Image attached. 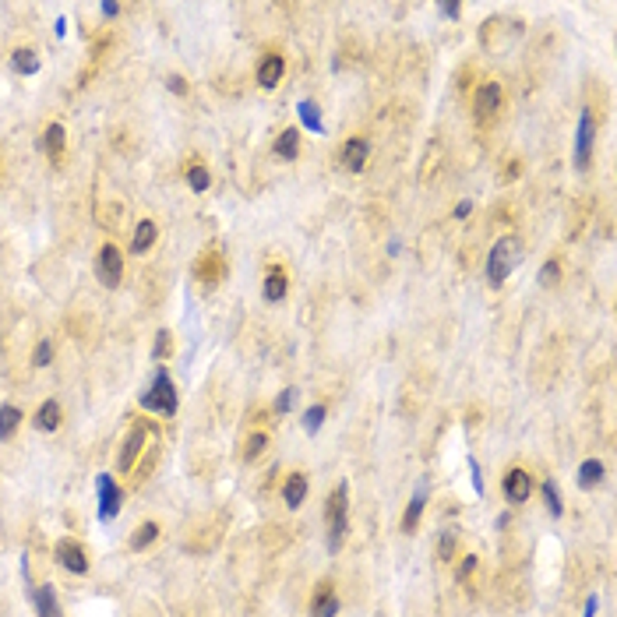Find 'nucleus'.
Masks as SVG:
<instances>
[{"mask_svg": "<svg viewBox=\"0 0 617 617\" xmlns=\"http://www.w3.org/2000/svg\"><path fill=\"white\" fill-rule=\"evenodd\" d=\"M515 261H518V240H515V236H501V240L494 244L491 258H487V283H491V286H501V283L508 279Z\"/></svg>", "mask_w": 617, "mask_h": 617, "instance_id": "1", "label": "nucleus"}, {"mask_svg": "<svg viewBox=\"0 0 617 617\" xmlns=\"http://www.w3.org/2000/svg\"><path fill=\"white\" fill-rule=\"evenodd\" d=\"M141 410L163 413V416L177 413V388H173V381H170V374H166V371H159V374H155V381H152V388L141 395Z\"/></svg>", "mask_w": 617, "mask_h": 617, "instance_id": "2", "label": "nucleus"}, {"mask_svg": "<svg viewBox=\"0 0 617 617\" xmlns=\"http://www.w3.org/2000/svg\"><path fill=\"white\" fill-rule=\"evenodd\" d=\"M96 275L103 279L106 286H116L124 279V251L116 244H103L99 247V258H96Z\"/></svg>", "mask_w": 617, "mask_h": 617, "instance_id": "3", "label": "nucleus"}, {"mask_svg": "<svg viewBox=\"0 0 617 617\" xmlns=\"http://www.w3.org/2000/svg\"><path fill=\"white\" fill-rule=\"evenodd\" d=\"M145 437H148V427H145V423H134V427L127 430L124 448H120V455H116V469H120V473H131V469H134V462H138V455H141V448H145Z\"/></svg>", "mask_w": 617, "mask_h": 617, "instance_id": "4", "label": "nucleus"}, {"mask_svg": "<svg viewBox=\"0 0 617 617\" xmlns=\"http://www.w3.org/2000/svg\"><path fill=\"white\" fill-rule=\"evenodd\" d=\"M57 561L67 572H75V575H85L89 572V554H85V547L78 540H57Z\"/></svg>", "mask_w": 617, "mask_h": 617, "instance_id": "5", "label": "nucleus"}, {"mask_svg": "<svg viewBox=\"0 0 617 617\" xmlns=\"http://www.w3.org/2000/svg\"><path fill=\"white\" fill-rule=\"evenodd\" d=\"M501 491H505V498H508L512 505H525L529 494H533V476H529L525 469H512V473H505Z\"/></svg>", "mask_w": 617, "mask_h": 617, "instance_id": "6", "label": "nucleus"}, {"mask_svg": "<svg viewBox=\"0 0 617 617\" xmlns=\"http://www.w3.org/2000/svg\"><path fill=\"white\" fill-rule=\"evenodd\" d=\"M473 106H476V116L480 120H491L498 109H501V85L498 82H484L473 96Z\"/></svg>", "mask_w": 617, "mask_h": 617, "instance_id": "7", "label": "nucleus"}, {"mask_svg": "<svg viewBox=\"0 0 617 617\" xmlns=\"http://www.w3.org/2000/svg\"><path fill=\"white\" fill-rule=\"evenodd\" d=\"M367 155H371V141L360 138V134H353V138L342 145V166L353 170V173H360V170L367 166Z\"/></svg>", "mask_w": 617, "mask_h": 617, "instance_id": "8", "label": "nucleus"}, {"mask_svg": "<svg viewBox=\"0 0 617 617\" xmlns=\"http://www.w3.org/2000/svg\"><path fill=\"white\" fill-rule=\"evenodd\" d=\"M593 134H596V124H593V116H589V113H582V120H579V141H575V166H579V170L589 163Z\"/></svg>", "mask_w": 617, "mask_h": 617, "instance_id": "9", "label": "nucleus"}, {"mask_svg": "<svg viewBox=\"0 0 617 617\" xmlns=\"http://www.w3.org/2000/svg\"><path fill=\"white\" fill-rule=\"evenodd\" d=\"M283 75H286V60H283L279 53H272V57H265L261 67H258V85H261V89H275V85L283 82Z\"/></svg>", "mask_w": 617, "mask_h": 617, "instance_id": "10", "label": "nucleus"}, {"mask_svg": "<svg viewBox=\"0 0 617 617\" xmlns=\"http://www.w3.org/2000/svg\"><path fill=\"white\" fill-rule=\"evenodd\" d=\"M99 518H113V515L120 512V501H124V494H120V487L109 480V476H99Z\"/></svg>", "mask_w": 617, "mask_h": 617, "instance_id": "11", "label": "nucleus"}, {"mask_svg": "<svg viewBox=\"0 0 617 617\" xmlns=\"http://www.w3.org/2000/svg\"><path fill=\"white\" fill-rule=\"evenodd\" d=\"M307 476L304 473H290L286 476V484H283V501H286V508H300L304 505V498H307Z\"/></svg>", "mask_w": 617, "mask_h": 617, "instance_id": "12", "label": "nucleus"}, {"mask_svg": "<svg viewBox=\"0 0 617 617\" xmlns=\"http://www.w3.org/2000/svg\"><path fill=\"white\" fill-rule=\"evenodd\" d=\"M339 614V596L332 593V586H317L314 600H310V617H335Z\"/></svg>", "mask_w": 617, "mask_h": 617, "instance_id": "13", "label": "nucleus"}, {"mask_svg": "<svg viewBox=\"0 0 617 617\" xmlns=\"http://www.w3.org/2000/svg\"><path fill=\"white\" fill-rule=\"evenodd\" d=\"M60 416H64V410H60V403L57 399H46L39 410H36V416H32V423H36V430H43V434H50V430H57L60 427Z\"/></svg>", "mask_w": 617, "mask_h": 617, "instance_id": "14", "label": "nucleus"}, {"mask_svg": "<svg viewBox=\"0 0 617 617\" xmlns=\"http://www.w3.org/2000/svg\"><path fill=\"white\" fill-rule=\"evenodd\" d=\"M32 604L39 617H60V604H57V589L53 586H39L32 589Z\"/></svg>", "mask_w": 617, "mask_h": 617, "instance_id": "15", "label": "nucleus"}, {"mask_svg": "<svg viewBox=\"0 0 617 617\" xmlns=\"http://www.w3.org/2000/svg\"><path fill=\"white\" fill-rule=\"evenodd\" d=\"M155 236H159V229H155V222L152 219H141L138 226H134V236H131V251L134 254H145L152 244H155Z\"/></svg>", "mask_w": 617, "mask_h": 617, "instance_id": "16", "label": "nucleus"}, {"mask_svg": "<svg viewBox=\"0 0 617 617\" xmlns=\"http://www.w3.org/2000/svg\"><path fill=\"white\" fill-rule=\"evenodd\" d=\"M286 290H290L286 272H283V268H272V272L265 275V290H261V293H265V300H268V304H279V300L286 297Z\"/></svg>", "mask_w": 617, "mask_h": 617, "instance_id": "17", "label": "nucleus"}, {"mask_svg": "<svg viewBox=\"0 0 617 617\" xmlns=\"http://www.w3.org/2000/svg\"><path fill=\"white\" fill-rule=\"evenodd\" d=\"M43 148H46V155H50L53 163L64 159V127H60V124H50V127H46V134H43Z\"/></svg>", "mask_w": 617, "mask_h": 617, "instance_id": "18", "label": "nucleus"}, {"mask_svg": "<svg viewBox=\"0 0 617 617\" xmlns=\"http://www.w3.org/2000/svg\"><path fill=\"white\" fill-rule=\"evenodd\" d=\"M346 498H349V487H346V484H339V487L328 494V508H324V518H328V522L346 515Z\"/></svg>", "mask_w": 617, "mask_h": 617, "instance_id": "19", "label": "nucleus"}, {"mask_svg": "<svg viewBox=\"0 0 617 617\" xmlns=\"http://www.w3.org/2000/svg\"><path fill=\"white\" fill-rule=\"evenodd\" d=\"M18 423H21V410L18 406H0V441H7V437H14V430H18Z\"/></svg>", "mask_w": 617, "mask_h": 617, "instance_id": "20", "label": "nucleus"}, {"mask_svg": "<svg viewBox=\"0 0 617 617\" xmlns=\"http://www.w3.org/2000/svg\"><path fill=\"white\" fill-rule=\"evenodd\" d=\"M11 67H14L18 75H36V71H39V57H36L32 50H14V53H11Z\"/></svg>", "mask_w": 617, "mask_h": 617, "instance_id": "21", "label": "nucleus"}, {"mask_svg": "<svg viewBox=\"0 0 617 617\" xmlns=\"http://www.w3.org/2000/svg\"><path fill=\"white\" fill-rule=\"evenodd\" d=\"M297 152H300V134L290 127V131L279 134V141H275V155H283V159H297Z\"/></svg>", "mask_w": 617, "mask_h": 617, "instance_id": "22", "label": "nucleus"}, {"mask_svg": "<svg viewBox=\"0 0 617 617\" xmlns=\"http://www.w3.org/2000/svg\"><path fill=\"white\" fill-rule=\"evenodd\" d=\"M604 480V462L600 459H589L579 466V487H596Z\"/></svg>", "mask_w": 617, "mask_h": 617, "instance_id": "23", "label": "nucleus"}, {"mask_svg": "<svg viewBox=\"0 0 617 617\" xmlns=\"http://www.w3.org/2000/svg\"><path fill=\"white\" fill-rule=\"evenodd\" d=\"M423 505H427V491H416L410 508H406V515H403V529H406V533L416 529V522H420V515H423Z\"/></svg>", "mask_w": 617, "mask_h": 617, "instance_id": "24", "label": "nucleus"}, {"mask_svg": "<svg viewBox=\"0 0 617 617\" xmlns=\"http://www.w3.org/2000/svg\"><path fill=\"white\" fill-rule=\"evenodd\" d=\"M155 536H159V525L155 522H141L134 529V536H131V550H145L148 543H155Z\"/></svg>", "mask_w": 617, "mask_h": 617, "instance_id": "25", "label": "nucleus"}, {"mask_svg": "<svg viewBox=\"0 0 617 617\" xmlns=\"http://www.w3.org/2000/svg\"><path fill=\"white\" fill-rule=\"evenodd\" d=\"M187 184H191L198 195H202V191H208V184H212V180H208V170L202 166V163H191V166H187Z\"/></svg>", "mask_w": 617, "mask_h": 617, "instance_id": "26", "label": "nucleus"}, {"mask_svg": "<svg viewBox=\"0 0 617 617\" xmlns=\"http://www.w3.org/2000/svg\"><path fill=\"white\" fill-rule=\"evenodd\" d=\"M455 543H459L455 529H444V533H441V547H437V557H441V561H452V554H455Z\"/></svg>", "mask_w": 617, "mask_h": 617, "instance_id": "27", "label": "nucleus"}, {"mask_svg": "<svg viewBox=\"0 0 617 617\" xmlns=\"http://www.w3.org/2000/svg\"><path fill=\"white\" fill-rule=\"evenodd\" d=\"M324 406H310L307 413H304V430H307V434H314V430H317V427H321V420H324Z\"/></svg>", "mask_w": 617, "mask_h": 617, "instance_id": "28", "label": "nucleus"}, {"mask_svg": "<svg viewBox=\"0 0 617 617\" xmlns=\"http://www.w3.org/2000/svg\"><path fill=\"white\" fill-rule=\"evenodd\" d=\"M173 349V339H170V332H159L155 335V346H152V356L155 360H166V353Z\"/></svg>", "mask_w": 617, "mask_h": 617, "instance_id": "29", "label": "nucleus"}, {"mask_svg": "<svg viewBox=\"0 0 617 617\" xmlns=\"http://www.w3.org/2000/svg\"><path fill=\"white\" fill-rule=\"evenodd\" d=\"M50 360H53V342H50V339H43V342L36 346V356H32V364H36V367H46Z\"/></svg>", "mask_w": 617, "mask_h": 617, "instance_id": "30", "label": "nucleus"}, {"mask_svg": "<svg viewBox=\"0 0 617 617\" xmlns=\"http://www.w3.org/2000/svg\"><path fill=\"white\" fill-rule=\"evenodd\" d=\"M265 444H268V437L258 430V434H251V437H247V452H244V455H247V459H258V455L265 452Z\"/></svg>", "mask_w": 617, "mask_h": 617, "instance_id": "31", "label": "nucleus"}, {"mask_svg": "<svg viewBox=\"0 0 617 617\" xmlns=\"http://www.w3.org/2000/svg\"><path fill=\"white\" fill-rule=\"evenodd\" d=\"M543 498H547V508H550V515L557 518V515H561V498H557V487H554L550 480L543 484Z\"/></svg>", "mask_w": 617, "mask_h": 617, "instance_id": "32", "label": "nucleus"}, {"mask_svg": "<svg viewBox=\"0 0 617 617\" xmlns=\"http://www.w3.org/2000/svg\"><path fill=\"white\" fill-rule=\"evenodd\" d=\"M557 279H561V265H557V261H547L543 272H540V283H543V286H554Z\"/></svg>", "mask_w": 617, "mask_h": 617, "instance_id": "33", "label": "nucleus"}, {"mask_svg": "<svg viewBox=\"0 0 617 617\" xmlns=\"http://www.w3.org/2000/svg\"><path fill=\"white\" fill-rule=\"evenodd\" d=\"M293 399H297V392L290 388L286 395H279V403H275V410H279V413H286V410H290V406H293Z\"/></svg>", "mask_w": 617, "mask_h": 617, "instance_id": "34", "label": "nucleus"}, {"mask_svg": "<svg viewBox=\"0 0 617 617\" xmlns=\"http://www.w3.org/2000/svg\"><path fill=\"white\" fill-rule=\"evenodd\" d=\"M300 113H304V120H307V124H314V127H317V109H314V103H304V106H300Z\"/></svg>", "mask_w": 617, "mask_h": 617, "instance_id": "35", "label": "nucleus"}, {"mask_svg": "<svg viewBox=\"0 0 617 617\" xmlns=\"http://www.w3.org/2000/svg\"><path fill=\"white\" fill-rule=\"evenodd\" d=\"M473 568H476V557H462V564H459V579H466Z\"/></svg>", "mask_w": 617, "mask_h": 617, "instance_id": "36", "label": "nucleus"}, {"mask_svg": "<svg viewBox=\"0 0 617 617\" xmlns=\"http://www.w3.org/2000/svg\"><path fill=\"white\" fill-rule=\"evenodd\" d=\"M170 89H173L177 96H187V85H184V78H177V75L170 78Z\"/></svg>", "mask_w": 617, "mask_h": 617, "instance_id": "37", "label": "nucleus"}, {"mask_svg": "<svg viewBox=\"0 0 617 617\" xmlns=\"http://www.w3.org/2000/svg\"><path fill=\"white\" fill-rule=\"evenodd\" d=\"M441 14H444V18H455V14H459V4H441Z\"/></svg>", "mask_w": 617, "mask_h": 617, "instance_id": "38", "label": "nucleus"}, {"mask_svg": "<svg viewBox=\"0 0 617 617\" xmlns=\"http://www.w3.org/2000/svg\"><path fill=\"white\" fill-rule=\"evenodd\" d=\"M99 11H103L106 18H116V11H120V7H116V4H103V7H99Z\"/></svg>", "mask_w": 617, "mask_h": 617, "instance_id": "39", "label": "nucleus"}, {"mask_svg": "<svg viewBox=\"0 0 617 617\" xmlns=\"http://www.w3.org/2000/svg\"><path fill=\"white\" fill-rule=\"evenodd\" d=\"M593 614H596V596H593V600L586 604V617H593Z\"/></svg>", "mask_w": 617, "mask_h": 617, "instance_id": "40", "label": "nucleus"}]
</instances>
